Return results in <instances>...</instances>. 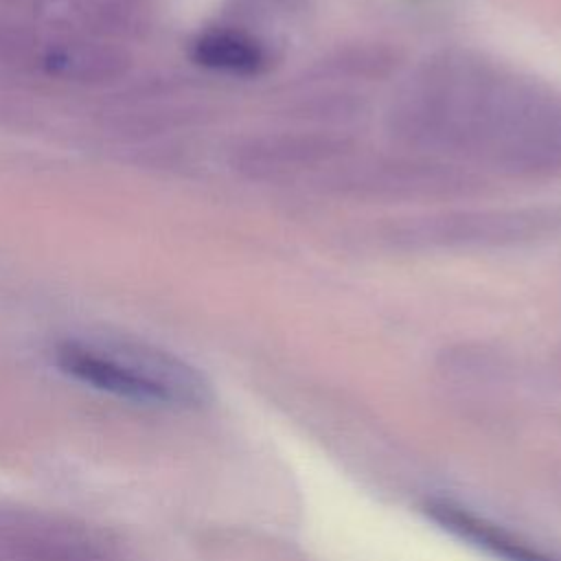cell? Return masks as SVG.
Listing matches in <instances>:
<instances>
[{"label": "cell", "instance_id": "cell-1", "mask_svg": "<svg viewBox=\"0 0 561 561\" xmlns=\"http://www.w3.org/2000/svg\"><path fill=\"white\" fill-rule=\"evenodd\" d=\"M386 125L397 142L438 160L517 178L561 171V92L469 48L421 61L397 88Z\"/></svg>", "mask_w": 561, "mask_h": 561}, {"label": "cell", "instance_id": "cell-2", "mask_svg": "<svg viewBox=\"0 0 561 561\" xmlns=\"http://www.w3.org/2000/svg\"><path fill=\"white\" fill-rule=\"evenodd\" d=\"M55 364L75 381L145 405L193 410L213 397L195 366L142 342L68 337L57 344Z\"/></svg>", "mask_w": 561, "mask_h": 561}, {"label": "cell", "instance_id": "cell-3", "mask_svg": "<svg viewBox=\"0 0 561 561\" xmlns=\"http://www.w3.org/2000/svg\"><path fill=\"white\" fill-rule=\"evenodd\" d=\"M561 234V208H473L405 219L388 230L403 250L473 252L502 250Z\"/></svg>", "mask_w": 561, "mask_h": 561}, {"label": "cell", "instance_id": "cell-4", "mask_svg": "<svg viewBox=\"0 0 561 561\" xmlns=\"http://www.w3.org/2000/svg\"><path fill=\"white\" fill-rule=\"evenodd\" d=\"M320 182L346 197L359 199H436L465 195L478 178L456 162L438 158H366L337 160Z\"/></svg>", "mask_w": 561, "mask_h": 561}, {"label": "cell", "instance_id": "cell-5", "mask_svg": "<svg viewBox=\"0 0 561 561\" xmlns=\"http://www.w3.org/2000/svg\"><path fill=\"white\" fill-rule=\"evenodd\" d=\"M346 153V140L331 134H272L239 147L234 167L254 180H285L311 169L331 167Z\"/></svg>", "mask_w": 561, "mask_h": 561}, {"label": "cell", "instance_id": "cell-6", "mask_svg": "<svg viewBox=\"0 0 561 561\" xmlns=\"http://www.w3.org/2000/svg\"><path fill=\"white\" fill-rule=\"evenodd\" d=\"M425 513L469 546L502 561H561L451 500H427Z\"/></svg>", "mask_w": 561, "mask_h": 561}, {"label": "cell", "instance_id": "cell-7", "mask_svg": "<svg viewBox=\"0 0 561 561\" xmlns=\"http://www.w3.org/2000/svg\"><path fill=\"white\" fill-rule=\"evenodd\" d=\"M191 57L208 70L234 77L261 75L272 61L265 42L234 26H217L199 33L191 46Z\"/></svg>", "mask_w": 561, "mask_h": 561}, {"label": "cell", "instance_id": "cell-8", "mask_svg": "<svg viewBox=\"0 0 561 561\" xmlns=\"http://www.w3.org/2000/svg\"><path fill=\"white\" fill-rule=\"evenodd\" d=\"M267 2H270L272 7L285 11V13H298V11L307 9L311 0H267Z\"/></svg>", "mask_w": 561, "mask_h": 561}]
</instances>
